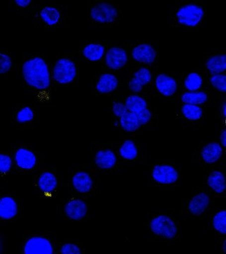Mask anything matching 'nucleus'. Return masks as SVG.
I'll list each match as a JSON object with an SVG mask.
<instances>
[{
    "label": "nucleus",
    "mask_w": 226,
    "mask_h": 254,
    "mask_svg": "<svg viewBox=\"0 0 226 254\" xmlns=\"http://www.w3.org/2000/svg\"><path fill=\"white\" fill-rule=\"evenodd\" d=\"M147 231L152 240L173 242L180 237V223L168 210H150L147 213Z\"/></svg>",
    "instance_id": "1"
},
{
    "label": "nucleus",
    "mask_w": 226,
    "mask_h": 254,
    "mask_svg": "<svg viewBox=\"0 0 226 254\" xmlns=\"http://www.w3.org/2000/svg\"><path fill=\"white\" fill-rule=\"evenodd\" d=\"M99 172L93 165H78L69 170L68 185L74 195L88 198L100 186Z\"/></svg>",
    "instance_id": "2"
},
{
    "label": "nucleus",
    "mask_w": 226,
    "mask_h": 254,
    "mask_svg": "<svg viewBox=\"0 0 226 254\" xmlns=\"http://www.w3.org/2000/svg\"><path fill=\"white\" fill-rule=\"evenodd\" d=\"M170 27L197 29L202 27L205 11L197 0H186L170 9Z\"/></svg>",
    "instance_id": "3"
},
{
    "label": "nucleus",
    "mask_w": 226,
    "mask_h": 254,
    "mask_svg": "<svg viewBox=\"0 0 226 254\" xmlns=\"http://www.w3.org/2000/svg\"><path fill=\"white\" fill-rule=\"evenodd\" d=\"M23 81L27 86L38 91H45L51 85V73L46 60L41 56L32 55L23 61Z\"/></svg>",
    "instance_id": "4"
},
{
    "label": "nucleus",
    "mask_w": 226,
    "mask_h": 254,
    "mask_svg": "<svg viewBox=\"0 0 226 254\" xmlns=\"http://www.w3.org/2000/svg\"><path fill=\"white\" fill-rule=\"evenodd\" d=\"M157 73V67L132 65L127 71L122 93L142 94L151 93V83Z\"/></svg>",
    "instance_id": "5"
},
{
    "label": "nucleus",
    "mask_w": 226,
    "mask_h": 254,
    "mask_svg": "<svg viewBox=\"0 0 226 254\" xmlns=\"http://www.w3.org/2000/svg\"><path fill=\"white\" fill-rule=\"evenodd\" d=\"M90 16L92 26L97 28H111L118 26L122 11L114 0H93Z\"/></svg>",
    "instance_id": "6"
},
{
    "label": "nucleus",
    "mask_w": 226,
    "mask_h": 254,
    "mask_svg": "<svg viewBox=\"0 0 226 254\" xmlns=\"http://www.w3.org/2000/svg\"><path fill=\"white\" fill-rule=\"evenodd\" d=\"M90 151L93 166L102 173L113 174L120 168L117 141L93 142Z\"/></svg>",
    "instance_id": "7"
},
{
    "label": "nucleus",
    "mask_w": 226,
    "mask_h": 254,
    "mask_svg": "<svg viewBox=\"0 0 226 254\" xmlns=\"http://www.w3.org/2000/svg\"><path fill=\"white\" fill-rule=\"evenodd\" d=\"M213 195L204 187H199L181 200L180 215L193 220H200L206 217L213 208Z\"/></svg>",
    "instance_id": "8"
},
{
    "label": "nucleus",
    "mask_w": 226,
    "mask_h": 254,
    "mask_svg": "<svg viewBox=\"0 0 226 254\" xmlns=\"http://www.w3.org/2000/svg\"><path fill=\"white\" fill-rule=\"evenodd\" d=\"M132 64L157 67L158 63V44L152 40L126 41Z\"/></svg>",
    "instance_id": "9"
},
{
    "label": "nucleus",
    "mask_w": 226,
    "mask_h": 254,
    "mask_svg": "<svg viewBox=\"0 0 226 254\" xmlns=\"http://www.w3.org/2000/svg\"><path fill=\"white\" fill-rule=\"evenodd\" d=\"M93 78L90 92L98 97H115L122 93L127 71H106Z\"/></svg>",
    "instance_id": "10"
},
{
    "label": "nucleus",
    "mask_w": 226,
    "mask_h": 254,
    "mask_svg": "<svg viewBox=\"0 0 226 254\" xmlns=\"http://www.w3.org/2000/svg\"><path fill=\"white\" fill-rule=\"evenodd\" d=\"M147 178L153 186L176 187L182 180V170L172 164H150L147 168Z\"/></svg>",
    "instance_id": "11"
},
{
    "label": "nucleus",
    "mask_w": 226,
    "mask_h": 254,
    "mask_svg": "<svg viewBox=\"0 0 226 254\" xmlns=\"http://www.w3.org/2000/svg\"><path fill=\"white\" fill-rule=\"evenodd\" d=\"M103 70L106 71H127L132 66L126 41H109L104 58L101 62Z\"/></svg>",
    "instance_id": "12"
},
{
    "label": "nucleus",
    "mask_w": 226,
    "mask_h": 254,
    "mask_svg": "<svg viewBox=\"0 0 226 254\" xmlns=\"http://www.w3.org/2000/svg\"><path fill=\"white\" fill-rule=\"evenodd\" d=\"M57 83L68 85L76 81L79 76V62L75 54L64 53L55 60L51 73Z\"/></svg>",
    "instance_id": "13"
},
{
    "label": "nucleus",
    "mask_w": 226,
    "mask_h": 254,
    "mask_svg": "<svg viewBox=\"0 0 226 254\" xmlns=\"http://www.w3.org/2000/svg\"><path fill=\"white\" fill-rule=\"evenodd\" d=\"M226 150L217 141L199 143L192 150V160L197 164L216 165L226 162Z\"/></svg>",
    "instance_id": "14"
},
{
    "label": "nucleus",
    "mask_w": 226,
    "mask_h": 254,
    "mask_svg": "<svg viewBox=\"0 0 226 254\" xmlns=\"http://www.w3.org/2000/svg\"><path fill=\"white\" fill-rule=\"evenodd\" d=\"M204 185L206 190L214 198H224L226 196V162L211 166L204 177Z\"/></svg>",
    "instance_id": "15"
},
{
    "label": "nucleus",
    "mask_w": 226,
    "mask_h": 254,
    "mask_svg": "<svg viewBox=\"0 0 226 254\" xmlns=\"http://www.w3.org/2000/svg\"><path fill=\"white\" fill-rule=\"evenodd\" d=\"M117 150L120 162L127 164L141 163L145 159L146 150L135 136L117 141Z\"/></svg>",
    "instance_id": "16"
},
{
    "label": "nucleus",
    "mask_w": 226,
    "mask_h": 254,
    "mask_svg": "<svg viewBox=\"0 0 226 254\" xmlns=\"http://www.w3.org/2000/svg\"><path fill=\"white\" fill-rule=\"evenodd\" d=\"M89 203L83 197L74 195L64 200L60 206L62 215L68 220H84L89 216Z\"/></svg>",
    "instance_id": "17"
},
{
    "label": "nucleus",
    "mask_w": 226,
    "mask_h": 254,
    "mask_svg": "<svg viewBox=\"0 0 226 254\" xmlns=\"http://www.w3.org/2000/svg\"><path fill=\"white\" fill-rule=\"evenodd\" d=\"M179 73H156L151 83V93L160 96L171 97L180 93Z\"/></svg>",
    "instance_id": "18"
},
{
    "label": "nucleus",
    "mask_w": 226,
    "mask_h": 254,
    "mask_svg": "<svg viewBox=\"0 0 226 254\" xmlns=\"http://www.w3.org/2000/svg\"><path fill=\"white\" fill-rule=\"evenodd\" d=\"M11 156L15 169L20 173H33L39 165V158L36 152L25 145L16 147Z\"/></svg>",
    "instance_id": "19"
},
{
    "label": "nucleus",
    "mask_w": 226,
    "mask_h": 254,
    "mask_svg": "<svg viewBox=\"0 0 226 254\" xmlns=\"http://www.w3.org/2000/svg\"><path fill=\"white\" fill-rule=\"evenodd\" d=\"M109 41L93 39L82 41L78 46L77 55L88 63H101L104 58Z\"/></svg>",
    "instance_id": "20"
},
{
    "label": "nucleus",
    "mask_w": 226,
    "mask_h": 254,
    "mask_svg": "<svg viewBox=\"0 0 226 254\" xmlns=\"http://www.w3.org/2000/svg\"><path fill=\"white\" fill-rule=\"evenodd\" d=\"M175 115L186 128H196L204 121L206 109L197 105L182 103L175 112Z\"/></svg>",
    "instance_id": "21"
},
{
    "label": "nucleus",
    "mask_w": 226,
    "mask_h": 254,
    "mask_svg": "<svg viewBox=\"0 0 226 254\" xmlns=\"http://www.w3.org/2000/svg\"><path fill=\"white\" fill-rule=\"evenodd\" d=\"M55 250L54 242L45 235L33 234L23 241L22 252L25 254H51Z\"/></svg>",
    "instance_id": "22"
},
{
    "label": "nucleus",
    "mask_w": 226,
    "mask_h": 254,
    "mask_svg": "<svg viewBox=\"0 0 226 254\" xmlns=\"http://www.w3.org/2000/svg\"><path fill=\"white\" fill-rule=\"evenodd\" d=\"M38 19L47 27H62L66 23L65 11L61 7L54 5L42 6L38 11Z\"/></svg>",
    "instance_id": "23"
},
{
    "label": "nucleus",
    "mask_w": 226,
    "mask_h": 254,
    "mask_svg": "<svg viewBox=\"0 0 226 254\" xmlns=\"http://www.w3.org/2000/svg\"><path fill=\"white\" fill-rule=\"evenodd\" d=\"M202 70L207 75L226 72L225 51H207L204 54Z\"/></svg>",
    "instance_id": "24"
},
{
    "label": "nucleus",
    "mask_w": 226,
    "mask_h": 254,
    "mask_svg": "<svg viewBox=\"0 0 226 254\" xmlns=\"http://www.w3.org/2000/svg\"><path fill=\"white\" fill-rule=\"evenodd\" d=\"M207 76L200 68L190 72L180 73V93L199 91L207 88Z\"/></svg>",
    "instance_id": "25"
},
{
    "label": "nucleus",
    "mask_w": 226,
    "mask_h": 254,
    "mask_svg": "<svg viewBox=\"0 0 226 254\" xmlns=\"http://www.w3.org/2000/svg\"><path fill=\"white\" fill-rule=\"evenodd\" d=\"M35 186L40 193L48 196L56 193L58 187V178L56 171L45 169L37 174L34 180Z\"/></svg>",
    "instance_id": "26"
},
{
    "label": "nucleus",
    "mask_w": 226,
    "mask_h": 254,
    "mask_svg": "<svg viewBox=\"0 0 226 254\" xmlns=\"http://www.w3.org/2000/svg\"><path fill=\"white\" fill-rule=\"evenodd\" d=\"M206 227L217 237L226 236V211L224 208H212L207 213Z\"/></svg>",
    "instance_id": "27"
},
{
    "label": "nucleus",
    "mask_w": 226,
    "mask_h": 254,
    "mask_svg": "<svg viewBox=\"0 0 226 254\" xmlns=\"http://www.w3.org/2000/svg\"><path fill=\"white\" fill-rule=\"evenodd\" d=\"M180 100L182 103L197 105L206 109L212 105L214 95L207 88L199 91L181 92Z\"/></svg>",
    "instance_id": "28"
},
{
    "label": "nucleus",
    "mask_w": 226,
    "mask_h": 254,
    "mask_svg": "<svg viewBox=\"0 0 226 254\" xmlns=\"http://www.w3.org/2000/svg\"><path fill=\"white\" fill-rule=\"evenodd\" d=\"M19 214V205L17 200L11 195L0 196V220L9 221L17 218Z\"/></svg>",
    "instance_id": "29"
},
{
    "label": "nucleus",
    "mask_w": 226,
    "mask_h": 254,
    "mask_svg": "<svg viewBox=\"0 0 226 254\" xmlns=\"http://www.w3.org/2000/svg\"><path fill=\"white\" fill-rule=\"evenodd\" d=\"M120 96L128 112L137 113L150 106L147 95L120 93Z\"/></svg>",
    "instance_id": "30"
},
{
    "label": "nucleus",
    "mask_w": 226,
    "mask_h": 254,
    "mask_svg": "<svg viewBox=\"0 0 226 254\" xmlns=\"http://www.w3.org/2000/svg\"><path fill=\"white\" fill-rule=\"evenodd\" d=\"M135 114L140 129H153L158 124V113H157L156 109L150 106L149 108Z\"/></svg>",
    "instance_id": "31"
},
{
    "label": "nucleus",
    "mask_w": 226,
    "mask_h": 254,
    "mask_svg": "<svg viewBox=\"0 0 226 254\" xmlns=\"http://www.w3.org/2000/svg\"><path fill=\"white\" fill-rule=\"evenodd\" d=\"M115 127L130 134H133L135 132L140 129L135 114L130 112H127L121 118L115 120Z\"/></svg>",
    "instance_id": "32"
},
{
    "label": "nucleus",
    "mask_w": 226,
    "mask_h": 254,
    "mask_svg": "<svg viewBox=\"0 0 226 254\" xmlns=\"http://www.w3.org/2000/svg\"><path fill=\"white\" fill-rule=\"evenodd\" d=\"M207 88L212 91L214 95H226V73L207 75Z\"/></svg>",
    "instance_id": "33"
},
{
    "label": "nucleus",
    "mask_w": 226,
    "mask_h": 254,
    "mask_svg": "<svg viewBox=\"0 0 226 254\" xmlns=\"http://www.w3.org/2000/svg\"><path fill=\"white\" fill-rule=\"evenodd\" d=\"M34 119L35 112L31 107H21L14 112V120L18 125H30L34 121Z\"/></svg>",
    "instance_id": "34"
},
{
    "label": "nucleus",
    "mask_w": 226,
    "mask_h": 254,
    "mask_svg": "<svg viewBox=\"0 0 226 254\" xmlns=\"http://www.w3.org/2000/svg\"><path fill=\"white\" fill-rule=\"evenodd\" d=\"M213 103L215 109V117L226 126V95H214Z\"/></svg>",
    "instance_id": "35"
},
{
    "label": "nucleus",
    "mask_w": 226,
    "mask_h": 254,
    "mask_svg": "<svg viewBox=\"0 0 226 254\" xmlns=\"http://www.w3.org/2000/svg\"><path fill=\"white\" fill-rule=\"evenodd\" d=\"M13 159L11 155L0 152V176H6L12 170Z\"/></svg>",
    "instance_id": "36"
},
{
    "label": "nucleus",
    "mask_w": 226,
    "mask_h": 254,
    "mask_svg": "<svg viewBox=\"0 0 226 254\" xmlns=\"http://www.w3.org/2000/svg\"><path fill=\"white\" fill-rule=\"evenodd\" d=\"M128 112L123 100L120 96V94L114 97L113 103H112V113H113L115 120L121 118L122 115H125Z\"/></svg>",
    "instance_id": "37"
},
{
    "label": "nucleus",
    "mask_w": 226,
    "mask_h": 254,
    "mask_svg": "<svg viewBox=\"0 0 226 254\" xmlns=\"http://www.w3.org/2000/svg\"><path fill=\"white\" fill-rule=\"evenodd\" d=\"M59 253L62 254H81L85 253V249L75 243L60 244L58 247Z\"/></svg>",
    "instance_id": "38"
},
{
    "label": "nucleus",
    "mask_w": 226,
    "mask_h": 254,
    "mask_svg": "<svg viewBox=\"0 0 226 254\" xmlns=\"http://www.w3.org/2000/svg\"><path fill=\"white\" fill-rule=\"evenodd\" d=\"M12 68V60L6 53L0 52V75L9 73Z\"/></svg>",
    "instance_id": "39"
},
{
    "label": "nucleus",
    "mask_w": 226,
    "mask_h": 254,
    "mask_svg": "<svg viewBox=\"0 0 226 254\" xmlns=\"http://www.w3.org/2000/svg\"><path fill=\"white\" fill-rule=\"evenodd\" d=\"M217 142L220 143L221 145L226 150V126H224L217 132Z\"/></svg>",
    "instance_id": "40"
},
{
    "label": "nucleus",
    "mask_w": 226,
    "mask_h": 254,
    "mask_svg": "<svg viewBox=\"0 0 226 254\" xmlns=\"http://www.w3.org/2000/svg\"><path fill=\"white\" fill-rule=\"evenodd\" d=\"M216 250L219 254H226V237H219L216 244Z\"/></svg>",
    "instance_id": "41"
},
{
    "label": "nucleus",
    "mask_w": 226,
    "mask_h": 254,
    "mask_svg": "<svg viewBox=\"0 0 226 254\" xmlns=\"http://www.w3.org/2000/svg\"><path fill=\"white\" fill-rule=\"evenodd\" d=\"M14 4L20 9H27L31 6L33 0H14Z\"/></svg>",
    "instance_id": "42"
},
{
    "label": "nucleus",
    "mask_w": 226,
    "mask_h": 254,
    "mask_svg": "<svg viewBox=\"0 0 226 254\" xmlns=\"http://www.w3.org/2000/svg\"><path fill=\"white\" fill-rule=\"evenodd\" d=\"M1 248H2V246H1V239H0V252H1Z\"/></svg>",
    "instance_id": "43"
}]
</instances>
